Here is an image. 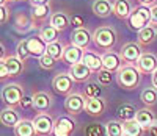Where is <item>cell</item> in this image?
I'll return each mask as SVG.
<instances>
[{
	"mask_svg": "<svg viewBox=\"0 0 157 136\" xmlns=\"http://www.w3.org/2000/svg\"><path fill=\"white\" fill-rule=\"evenodd\" d=\"M141 81V72L135 64H124L116 72V83L124 91H134Z\"/></svg>",
	"mask_w": 157,
	"mask_h": 136,
	"instance_id": "1",
	"label": "cell"
},
{
	"mask_svg": "<svg viewBox=\"0 0 157 136\" xmlns=\"http://www.w3.org/2000/svg\"><path fill=\"white\" fill-rule=\"evenodd\" d=\"M116 39H118L116 30L110 25H101L93 31V42L102 53L112 50L116 44Z\"/></svg>",
	"mask_w": 157,
	"mask_h": 136,
	"instance_id": "2",
	"label": "cell"
},
{
	"mask_svg": "<svg viewBox=\"0 0 157 136\" xmlns=\"http://www.w3.org/2000/svg\"><path fill=\"white\" fill-rule=\"evenodd\" d=\"M151 24V13H149V6H135L130 13V16L127 19V25L129 28H132L135 31H140L141 28H145L146 25Z\"/></svg>",
	"mask_w": 157,
	"mask_h": 136,
	"instance_id": "3",
	"label": "cell"
},
{
	"mask_svg": "<svg viewBox=\"0 0 157 136\" xmlns=\"http://www.w3.org/2000/svg\"><path fill=\"white\" fill-rule=\"evenodd\" d=\"M24 94V88L17 83H8L2 88V100L10 106V108H16L19 106Z\"/></svg>",
	"mask_w": 157,
	"mask_h": 136,
	"instance_id": "4",
	"label": "cell"
},
{
	"mask_svg": "<svg viewBox=\"0 0 157 136\" xmlns=\"http://www.w3.org/2000/svg\"><path fill=\"white\" fill-rule=\"evenodd\" d=\"M85 105H86V97L83 92L74 91L64 99V110L71 116H77L82 111H85Z\"/></svg>",
	"mask_w": 157,
	"mask_h": 136,
	"instance_id": "5",
	"label": "cell"
},
{
	"mask_svg": "<svg viewBox=\"0 0 157 136\" xmlns=\"http://www.w3.org/2000/svg\"><path fill=\"white\" fill-rule=\"evenodd\" d=\"M74 85H75V81L71 78V75L64 74V72L57 74L54 80H52V88L60 96H69L71 92H74Z\"/></svg>",
	"mask_w": 157,
	"mask_h": 136,
	"instance_id": "6",
	"label": "cell"
},
{
	"mask_svg": "<svg viewBox=\"0 0 157 136\" xmlns=\"http://www.w3.org/2000/svg\"><path fill=\"white\" fill-rule=\"evenodd\" d=\"M120 58L123 63L126 64H137L138 58L141 57L143 49L138 42H126L121 49H120Z\"/></svg>",
	"mask_w": 157,
	"mask_h": 136,
	"instance_id": "7",
	"label": "cell"
},
{
	"mask_svg": "<svg viewBox=\"0 0 157 136\" xmlns=\"http://www.w3.org/2000/svg\"><path fill=\"white\" fill-rule=\"evenodd\" d=\"M54 124H55V120L47 113H38L33 117V125H35V131L38 136L50 134L52 130H54Z\"/></svg>",
	"mask_w": 157,
	"mask_h": 136,
	"instance_id": "8",
	"label": "cell"
},
{
	"mask_svg": "<svg viewBox=\"0 0 157 136\" xmlns=\"http://www.w3.org/2000/svg\"><path fill=\"white\" fill-rule=\"evenodd\" d=\"M75 130V122L69 116H61L55 120L52 136H72Z\"/></svg>",
	"mask_w": 157,
	"mask_h": 136,
	"instance_id": "9",
	"label": "cell"
},
{
	"mask_svg": "<svg viewBox=\"0 0 157 136\" xmlns=\"http://www.w3.org/2000/svg\"><path fill=\"white\" fill-rule=\"evenodd\" d=\"M135 66L141 72V75L152 74L157 69V55H154V53H151V52H143Z\"/></svg>",
	"mask_w": 157,
	"mask_h": 136,
	"instance_id": "10",
	"label": "cell"
},
{
	"mask_svg": "<svg viewBox=\"0 0 157 136\" xmlns=\"http://www.w3.org/2000/svg\"><path fill=\"white\" fill-rule=\"evenodd\" d=\"M91 41H93V33H91L86 27H80V28H74L72 35H71V44L75 47H80L82 50H85Z\"/></svg>",
	"mask_w": 157,
	"mask_h": 136,
	"instance_id": "11",
	"label": "cell"
},
{
	"mask_svg": "<svg viewBox=\"0 0 157 136\" xmlns=\"http://www.w3.org/2000/svg\"><path fill=\"white\" fill-rule=\"evenodd\" d=\"M68 74L71 75V78L75 81V83H86V81H90L91 75H93V71L80 61V63L71 64Z\"/></svg>",
	"mask_w": 157,
	"mask_h": 136,
	"instance_id": "12",
	"label": "cell"
},
{
	"mask_svg": "<svg viewBox=\"0 0 157 136\" xmlns=\"http://www.w3.org/2000/svg\"><path fill=\"white\" fill-rule=\"evenodd\" d=\"M101 60H102V69H107L110 72H118L123 63L120 58V53H116L113 50L104 52L101 55Z\"/></svg>",
	"mask_w": 157,
	"mask_h": 136,
	"instance_id": "13",
	"label": "cell"
},
{
	"mask_svg": "<svg viewBox=\"0 0 157 136\" xmlns=\"http://www.w3.org/2000/svg\"><path fill=\"white\" fill-rule=\"evenodd\" d=\"M33 110L39 111V113H44V111H49L52 103H54V99L49 92H44V91H39V92H35L33 96Z\"/></svg>",
	"mask_w": 157,
	"mask_h": 136,
	"instance_id": "14",
	"label": "cell"
},
{
	"mask_svg": "<svg viewBox=\"0 0 157 136\" xmlns=\"http://www.w3.org/2000/svg\"><path fill=\"white\" fill-rule=\"evenodd\" d=\"M94 16L101 19H107L113 14V0H94L91 5Z\"/></svg>",
	"mask_w": 157,
	"mask_h": 136,
	"instance_id": "15",
	"label": "cell"
},
{
	"mask_svg": "<svg viewBox=\"0 0 157 136\" xmlns=\"http://www.w3.org/2000/svg\"><path fill=\"white\" fill-rule=\"evenodd\" d=\"M107 110V103L104 99H86L85 113L91 117H101Z\"/></svg>",
	"mask_w": 157,
	"mask_h": 136,
	"instance_id": "16",
	"label": "cell"
},
{
	"mask_svg": "<svg viewBox=\"0 0 157 136\" xmlns=\"http://www.w3.org/2000/svg\"><path fill=\"white\" fill-rule=\"evenodd\" d=\"M132 9L134 5L130 0H113V14L120 20H127Z\"/></svg>",
	"mask_w": 157,
	"mask_h": 136,
	"instance_id": "17",
	"label": "cell"
},
{
	"mask_svg": "<svg viewBox=\"0 0 157 136\" xmlns=\"http://www.w3.org/2000/svg\"><path fill=\"white\" fill-rule=\"evenodd\" d=\"M157 38V31H155V27L152 24L146 25L145 28H141L140 31H137V42L141 46V47H146V46H151Z\"/></svg>",
	"mask_w": 157,
	"mask_h": 136,
	"instance_id": "18",
	"label": "cell"
},
{
	"mask_svg": "<svg viewBox=\"0 0 157 136\" xmlns=\"http://www.w3.org/2000/svg\"><path fill=\"white\" fill-rule=\"evenodd\" d=\"M50 16H52L50 5L33 6V9H32V22H33V27H39V28H41V24H44Z\"/></svg>",
	"mask_w": 157,
	"mask_h": 136,
	"instance_id": "19",
	"label": "cell"
},
{
	"mask_svg": "<svg viewBox=\"0 0 157 136\" xmlns=\"http://www.w3.org/2000/svg\"><path fill=\"white\" fill-rule=\"evenodd\" d=\"M27 47H29V52H30V57L39 58V57H43L46 53L47 44L39 36H32V38L27 39Z\"/></svg>",
	"mask_w": 157,
	"mask_h": 136,
	"instance_id": "20",
	"label": "cell"
},
{
	"mask_svg": "<svg viewBox=\"0 0 157 136\" xmlns=\"http://www.w3.org/2000/svg\"><path fill=\"white\" fill-rule=\"evenodd\" d=\"M82 57H83V50L80 47H75L72 44L64 46V52H63V61L64 63H68L69 66L75 64V63H80Z\"/></svg>",
	"mask_w": 157,
	"mask_h": 136,
	"instance_id": "21",
	"label": "cell"
},
{
	"mask_svg": "<svg viewBox=\"0 0 157 136\" xmlns=\"http://www.w3.org/2000/svg\"><path fill=\"white\" fill-rule=\"evenodd\" d=\"M49 24L54 27V28H57L58 31H64L71 25V17L64 11H57V13H52Z\"/></svg>",
	"mask_w": 157,
	"mask_h": 136,
	"instance_id": "22",
	"label": "cell"
},
{
	"mask_svg": "<svg viewBox=\"0 0 157 136\" xmlns=\"http://www.w3.org/2000/svg\"><path fill=\"white\" fill-rule=\"evenodd\" d=\"M21 120L19 117V113L14 110V108H5V110L0 111V124L5 125V127H10V128H14L17 125V122Z\"/></svg>",
	"mask_w": 157,
	"mask_h": 136,
	"instance_id": "23",
	"label": "cell"
},
{
	"mask_svg": "<svg viewBox=\"0 0 157 136\" xmlns=\"http://www.w3.org/2000/svg\"><path fill=\"white\" fill-rule=\"evenodd\" d=\"M82 63H83L85 66H88L93 72H98V71L102 69V60H101V55H98L96 52H91V50L83 52Z\"/></svg>",
	"mask_w": 157,
	"mask_h": 136,
	"instance_id": "24",
	"label": "cell"
},
{
	"mask_svg": "<svg viewBox=\"0 0 157 136\" xmlns=\"http://www.w3.org/2000/svg\"><path fill=\"white\" fill-rule=\"evenodd\" d=\"M135 114H137V108L132 103H121L116 108V117L121 122L135 120Z\"/></svg>",
	"mask_w": 157,
	"mask_h": 136,
	"instance_id": "25",
	"label": "cell"
},
{
	"mask_svg": "<svg viewBox=\"0 0 157 136\" xmlns=\"http://www.w3.org/2000/svg\"><path fill=\"white\" fill-rule=\"evenodd\" d=\"M135 120L141 127H151L154 122H155V114L151 111V108H141V110H137V114H135Z\"/></svg>",
	"mask_w": 157,
	"mask_h": 136,
	"instance_id": "26",
	"label": "cell"
},
{
	"mask_svg": "<svg viewBox=\"0 0 157 136\" xmlns=\"http://www.w3.org/2000/svg\"><path fill=\"white\" fill-rule=\"evenodd\" d=\"M13 130H14L16 136H36L33 120H29V119H21Z\"/></svg>",
	"mask_w": 157,
	"mask_h": 136,
	"instance_id": "27",
	"label": "cell"
},
{
	"mask_svg": "<svg viewBox=\"0 0 157 136\" xmlns=\"http://www.w3.org/2000/svg\"><path fill=\"white\" fill-rule=\"evenodd\" d=\"M5 63H6V67H8V72H10V77H17L24 72V61L19 60L16 55L14 57H6L5 58Z\"/></svg>",
	"mask_w": 157,
	"mask_h": 136,
	"instance_id": "28",
	"label": "cell"
},
{
	"mask_svg": "<svg viewBox=\"0 0 157 136\" xmlns=\"http://www.w3.org/2000/svg\"><path fill=\"white\" fill-rule=\"evenodd\" d=\"M58 35H60V31L57 30V28H54L50 24H47V25H43L41 28H39V38H41L46 44H50V42H55V41H58Z\"/></svg>",
	"mask_w": 157,
	"mask_h": 136,
	"instance_id": "29",
	"label": "cell"
},
{
	"mask_svg": "<svg viewBox=\"0 0 157 136\" xmlns=\"http://www.w3.org/2000/svg\"><path fill=\"white\" fill-rule=\"evenodd\" d=\"M123 136H143L145 127H141L137 120H127L123 122Z\"/></svg>",
	"mask_w": 157,
	"mask_h": 136,
	"instance_id": "30",
	"label": "cell"
},
{
	"mask_svg": "<svg viewBox=\"0 0 157 136\" xmlns=\"http://www.w3.org/2000/svg\"><path fill=\"white\" fill-rule=\"evenodd\" d=\"M83 94H85L86 99H102L104 88L99 83H91V81H86V86L83 89Z\"/></svg>",
	"mask_w": 157,
	"mask_h": 136,
	"instance_id": "31",
	"label": "cell"
},
{
	"mask_svg": "<svg viewBox=\"0 0 157 136\" xmlns=\"http://www.w3.org/2000/svg\"><path fill=\"white\" fill-rule=\"evenodd\" d=\"M63 52H64V46L60 42V41L50 42V44H47V47H46V53H47V55H50L55 61L63 60Z\"/></svg>",
	"mask_w": 157,
	"mask_h": 136,
	"instance_id": "32",
	"label": "cell"
},
{
	"mask_svg": "<svg viewBox=\"0 0 157 136\" xmlns=\"http://www.w3.org/2000/svg\"><path fill=\"white\" fill-rule=\"evenodd\" d=\"M140 99L148 108H152L157 103V91L154 88H145L140 94Z\"/></svg>",
	"mask_w": 157,
	"mask_h": 136,
	"instance_id": "33",
	"label": "cell"
},
{
	"mask_svg": "<svg viewBox=\"0 0 157 136\" xmlns=\"http://www.w3.org/2000/svg\"><path fill=\"white\" fill-rule=\"evenodd\" d=\"M113 78H116V75H113V72H110L107 69H101V71L96 72V80L102 88L110 86L113 83Z\"/></svg>",
	"mask_w": 157,
	"mask_h": 136,
	"instance_id": "34",
	"label": "cell"
},
{
	"mask_svg": "<svg viewBox=\"0 0 157 136\" xmlns=\"http://www.w3.org/2000/svg\"><path fill=\"white\" fill-rule=\"evenodd\" d=\"M105 131H107V136H123V122L121 120H109L105 124Z\"/></svg>",
	"mask_w": 157,
	"mask_h": 136,
	"instance_id": "35",
	"label": "cell"
},
{
	"mask_svg": "<svg viewBox=\"0 0 157 136\" xmlns=\"http://www.w3.org/2000/svg\"><path fill=\"white\" fill-rule=\"evenodd\" d=\"M83 134L85 136H107V131H105V127H104V125L90 124V125L85 127Z\"/></svg>",
	"mask_w": 157,
	"mask_h": 136,
	"instance_id": "36",
	"label": "cell"
},
{
	"mask_svg": "<svg viewBox=\"0 0 157 136\" xmlns=\"http://www.w3.org/2000/svg\"><path fill=\"white\" fill-rule=\"evenodd\" d=\"M16 57L19 60H22V61H25L30 57V52H29V47H27V39L19 41V44L16 47Z\"/></svg>",
	"mask_w": 157,
	"mask_h": 136,
	"instance_id": "37",
	"label": "cell"
},
{
	"mask_svg": "<svg viewBox=\"0 0 157 136\" xmlns=\"http://www.w3.org/2000/svg\"><path fill=\"white\" fill-rule=\"evenodd\" d=\"M57 64V61L52 58L50 55H47V53H44L43 57H39V66H41V69H46V71H50L54 69Z\"/></svg>",
	"mask_w": 157,
	"mask_h": 136,
	"instance_id": "38",
	"label": "cell"
},
{
	"mask_svg": "<svg viewBox=\"0 0 157 136\" xmlns=\"http://www.w3.org/2000/svg\"><path fill=\"white\" fill-rule=\"evenodd\" d=\"M25 25H32V27H33V22H30L29 17L25 16V14H19V16L16 17V28H17L19 31H25V30H29Z\"/></svg>",
	"mask_w": 157,
	"mask_h": 136,
	"instance_id": "39",
	"label": "cell"
},
{
	"mask_svg": "<svg viewBox=\"0 0 157 136\" xmlns=\"http://www.w3.org/2000/svg\"><path fill=\"white\" fill-rule=\"evenodd\" d=\"M10 20V9L6 5H0V25H3Z\"/></svg>",
	"mask_w": 157,
	"mask_h": 136,
	"instance_id": "40",
	"label": "cell"
},
{
	"mask_svg": "<svg viewBox=\"0 0 157 136\" xmlns=\"http://www.w3.org/2000/svg\"><path fill=\"white\" fill-rule=\"evenodd\" d=\"M6 78H10V72H8L6 63H5V60H0V81H3Z\"/></svg>",
	"mask_w": 157,
	"mask_h": 136,
	"instance_id": "41",
	"label": "cell"
},
{
	"mask_svg": "<svg viewBox=\"0 0 157 136\" xmlns=\"http://www.w3.org/2000/svg\"><path fill=\"white\" fill-rule=\"evenodd\" d=\"M21 108H24V110H27V108H33V99L29 97V96H24L21 103H19Z\"/></svg>",
	"mask_w": 157,
	"mask_h": 136,
	"instance_id": "42",
	"label": "cell"
},
{
	"mask_svg": "<svg viewBox=\"0 0 157 136\" xmlns=\"http://www.w3.org/2000/svg\"><path fill=\"white\" fill-rule=\"evenodd\" d=\"M149 13H151V24L157 27V3L149 6Z\"/></svg>",
	"mask_w": 157,
	"mask_h": 136,
	"instance_id": "43",
	"label": "cell"
},
{
	"mask_svg": "<svg viewBox=\"0 0 157 136\" xmlns=\"http://www.w3.org/2000/svg\"><path fill=\"white\" fill-rule=\"evenodd\" d=\"M71 24L75 28H80V27H83V19L80 16H74V17H71Z\"/></svg>",
	"mask_w": 157,
	"mask_h": 136,
	"instance_id": "44",
	"label": "cell"
},
{
	"mask_svg": "<svg viewBox=\"0 0 157 136\" xmlns=\"http://www.w3.org/2000/svg\"><path fill=\"white\" fill-rule=\"evenodd\" d=\"M32 6H43V5H50V0H29Z\"/></svg>",
	"mask_w": 157,
	"mask_h": 136,
	"instance_id": "45",
	"label": "cell"
},
{
	"mask_svg": "<svg viewBox=\"0 0 157 136\" xmlns=\"http://www.w3.org/2000/svg\"><path fill=\"white\" fill-rule=\"evenodd\" d=\"M151 86L157 91V69L151 74Z\"/></svg>",
	"mask_w": 157,
	"mask_h": 136,
	"instance_id": "46",
	"label": "cell"
},
{
	"mask_svg": "<svg viewBox=\"0 0 157 136\" xmlns=\"http://www.w3.org/2000/svg\"><path fill=\"white\" fill-rule=\"evenodd\" d=\"M138 3L143 6H152V5H155V0H138Z\"/></svg>",
	"mask_w": 157,
	"mask_h": 136,
	"instance_id": "47",
	"label": "cell"
},
{
	"mask_svg": "<svg viewBox=\"0 0 157 136\" xmlns=\"http://www.w3.org/2000/svg\"><path fill=\"white\" fill-rule=\"evenodd\" d=\"M148 131H149V134H151V136H157V127L151 125V127H148Z\"/></svg>",
	"mask_w": 157,
	"mask_h": 136,
	"instance_id": "48",
	"label": "cell"
},
{
	"mask_svg": "<svg viewBox=\"0 0 157 136\" xmlns=\"http://www.w3.org/2000/svg\"><path fill=\"white\" fill-rule=\"evenodd\" d=\"M5 53H6V52H5V47H3L2 42H0V60H5V58H6Z\"/></svg>",
	"mask_w": 157,
	"mask_h": 136,
	"instance_id": "49",
	"label": "cell"
},
{
	"mask_svg": "<svg viewBox=\"0 0 157 136\" xmlns=\"http://www.w3.org/2000/svg\"><path fill=\"white\" fill-rule=\"evenodd\" d=\"M0 5H6V0H0Z\"/></svg>",
	"mask_w": 157,
	"mask_h": 136,
	"instance_id": "50",
	"label": "cell"
},
{
	"mask_svg": "<svg viewBox=\"0 0 157 136\" xmlns=\"http://www.w3.org/2000/svg\"><path fill=\"white\" fill-rule=\"evenodd\" d=\"M11 2H16V0H6V3H11Z\"/></svg>",
	"mask_w": 157,
	"mask_h": 136,
	"instance_id": "51",
	"label": "cell"
},
{
	"mask_svg": "<svg viewBox=\"0 0 157 136\" xmlns=\"http://www.w3.org/2000/svg\"><path fill=\"white\" fill-rule=\"evenodd\" d=\"M21 2H25V0H21Z\"/></svg>",
	"mask_w": 157,
	"mask_h": 136,
	"instance_id": "52",
	"label": "cell"
},
{
	"mask_svg": "<svg viewBox=\"0 0 157 136\" xmlns=\"http://www.w3.org/2000/svg\"><path fill=\"white\" fill-rule=\"evenodd\" d=\"M155 31H157V27H155Z\"/></svg>",
	"mask_w": 157,
	"mask_h": 136,
	"instance_id": "53",
	"label": "cell"
}]
</instances>
